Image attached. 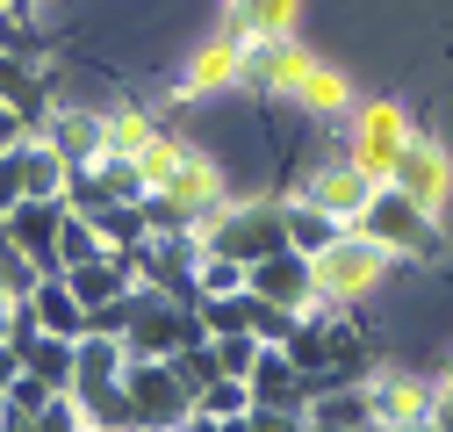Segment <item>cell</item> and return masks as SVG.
I'll list each match as a JSON object with an SVG mask.
<instances>
[{
    "label": "cell",
    "instance_id": "1",
    "mask_svg": "<svg viewBox=\"0 0 453 432\" xmlns=\"http://www.w3.org/2000/svg\"><path fill=\"white\" fill-rule=\"evenodd\" d=\"M374 188H381V181L353 158V144H310L303 174H296V195L317 202V209H331L338 224H360L367 202H374Z\"/></svg>",
    "mask_w": 453,
    "mask_h": 432
},
{
    "label": "cell",
    "instance_id": "2",
    "mask_svg": "<svg viewBox=\"0 0 453 432\" xmlns=\"http://www.w3.org/2000/svg\"><path fill=\"white\" fill-rule=\"evenodd\" d=\"M209 252H231V259H266L288 245V195H245V202H223V216L202 231Z\"/></svg>",
    "mask_w": 453,
    "mask_h": 432
},
{
    "label": "cell",
    "instance_id": "3",
    "mask_svg": "<svg viewBox=\"0 0 453 432\" xmlns=\"http://www.w3.org/2000/svg\"><path fill=\"white\" fill-rule=\"evenodd\" d=\"M353 231H367L374 245H388V252H403V259H439L446 252V238H439V209H425V202H411L403 188H374V202H367V216Z\"/></svg>",
    "mask_w": 453,
    "mask_h": 432
},
{
    "label": "cell",
    "instance_id": "4",
    "mask_svg": "<svg viewBox=\"0 0 453 432\" xmlns=\"http://www.w3.org/2000/svg\"><path fill=\"white\" fill-rule=\"evenodd\" d=\"M209 339V324H202V303H173V296H158L137 282V317H130V353L137 360H173L180 346Z\"/></svg>",
    "mask_w": 453,
    "mask_h": 432
},
{
    "label": "cell",
    "instance_id": "5",
    "mask_svg": "<svg viewBox=\"0 0 453 432\" xmlns=\"http://www.w3.org/2000/svg\"><path fill=\"white\" fill-rule=\"evenodd\" d=\"M123 390H130V411H137L144 432H180V425L195 418V390L173 374V360H137V353H130Z\"/></svg>",
    "mask_w": 453,
    "mask_h": 432
},
{
    "label": "cell",
    "instance_id": "6",
    "mask_svg": "<svg viewBox=\"0 0 453 432\" xmlns=\"http://www.w3.org/2000/svg\"><path fill=\"white\" fill-rule=\"evenodd\" d=\"M388 245H374L367 231H346L331 252H317V296H338V303H367L388 274Z\"/></svg>",
    "mask_w": 453,
    "mask_h": 432
},
{
    "label": "cell",
    "instance_id": "7",
    "mask_svg": "<svg viewBox=\"0 0 453 432\" xmlns=\"http://www.w3.org/2000/svg\"><path fill=\"white\" fill-rule=\"evenodd\" d=\"M231 50H238V87H252V94H296V80L310 66V50L288 29H252Z\"/></svg>",
    "mask_w": 453,
    "mask_h": 432
},
{
    "label": "cell",
    "instance_id": "8",
    "mask_svg": "<svg viewBox=\"0 0 453 432\" xmlns=\"http://www.w3.org/2000/svg\"><path fill=\"white\" fill-rule=\"evenodd\" d=\"M411 116L403 108H388V101H367V108H353V130H346V144H353V158L374 174V181H388L395 174V158L411 151Z\"/></svg>",
    "mask_w": 453,
    "mask_h": 432
},
{
    "label": "cell",
    "instance_id": "9",
    "mask_svg": "<svg viewBox=\"0 0 453 432\" xmlns=\"http://www.w3.org/2000/svg\"><path fill=\"white\" fill-rule=\"evenodd\" d=\"M65 216H73L65 195H22V202L8 209V224H0V231H8V238L43 266V274H58V231H65Z\"/></svg>",
    "mask_w": 453,
    "mask_h": 432
},
{
    "label": "cell",
    "instance_id": "10",
    "mask_svg": "<svg viewBox=\"0 0 453 432\" xmlns=\"http://www.w3.org/2000/svg\"><path fill=\"white\" fill-rule=\"evenodd\" d=\"M367 397H374V425H411V418H432V404H439V382H425V374H411V367H374L367 374Z\"/></svg>",
    "mask_w": 453,
    "mask_h": 432
},
{
    "label": "cell",
    "instance_id": "11",
    "mask_svg": "<svg viewBox=\"0 0 453 432\" xmlns=\"http://www.w3.org/2000/svg\"><path fill=\"white\" fill-rule=\"evenodd\" d=\"M252 296L288 303V310H310V303H317V259L296 252V245H280V252L252 259Z\"/></svg>",
    "mask_w": 453,
    "mask_h": 432
},
{
    "label": "cell",
    "instance_id": "12",
    "mask_svg": "<svg viewBox=\"0 0 453 432\" xmlns=\"http://www.w3.org/2000/svg\"><path fill=\"white\" fill-rule=\"evenodd\" d=\"M310 397H317V382L288 360V346H266L259 367H252V404H266V411H310Z\"/></svg>",
    "mask_w": 453,
    "mask_h": 432
},
{
    "label": "cell",
    "instance_id": "13",
    "mask_svg": "<svg viewBox=\"0 0 453 432\" xmlns=\"http://www.w3.org/2000/svg\"><path fill=\"white\" fill-rule=\"evenodd\" d=\"M388 188H403L411 202L439 209V202H446V151H439L432 137H411V151L395 158V174H388Z\"/></svg>",
    "mask_w": 453,
    "mask_h": 432
},
{
    "label": "cell",
    "instance_id": "14",
    "mask_svg": "<svg viewBox=\"0 0 453 432\" xmlns=\"http://www.w3.org/2000/svg\"><path fill=\"white\" fill-rule=\"evenodd\" d=\"M29 303H36V324H43V332H58V339H87V332H94V317H87V303L73 296L65 274H43Z\"/></svg>",
    "mask_w": 453,
    "mask_h": 432
},
{
    "label": "cell",
    "instance_id": "15",
    "mask_svg": "<svg viewBox=\"0 0 453 432\" xmlns=\"http://www.w3.org/2000/svg\"><path fill=\"white\" fill-rule=\"evenodd\" d=\"M310 418L346 425V432H374V397H367V382H324L310 397Z\"/></svg>",
    "mask_w": 453,
    "mask_h": 432
},
{
    "label": "cell",
    "instance_id": "16",
    "mask_svg": "<svg viewBox=\"0 0 453 432\" xmlns=\"http://www.w3.org/2000/svg\"><path fill=\"white\" fill-rule=\"evenodd\" d=\"M123 367H130V346L123 339H108V332H87L80 339V367H73V390H101V382H123Z\"/></svg>",
    "mask_w": 453,
    "mask_h": 432
},
{
    "label": "cell",
    "instance_id": "17",
    "mask_svg": "<svg viewBox=\"0 0 453 432\" xmlns=\"http://www.w3.org/2000/svg\"><path fill=\"white\" fill-rule=\"evenodd\" d=\"M346 231H353V224H338L331 209H317V202L288 195V245H296V252H310V259H317V252H331Z\"/></svg>",
    "mask_w": 453,
    "mask_h": 432
},
{
    "label": "cell",
    "instance_id": "18",
    "mask_svg": "<svg viewBox=\"0 0 453 432\" xmlns=\"http://www.w3.org/2000/svg\"><path fill=\"white\" fill-rule=\"evenodd\" d=\"M29 374H43L50 390H73V367H80V339H58V332H36V346L22 353Z\"/></svg>",
    "mask_w": 453,
    "mask_h": 432
},
{
    "label": "cell",
    "instance_id": "19",
    "mask_svg": "<svg viewBox=\"0 0 453 432\" xmlns=\"http://www.w3.org/2000/svg\"><path fill=\"white\" fill-rule=\"evenodd\" d=\"M296 108H310V116H346V108H353V94H346V80H338V73H324L317 58L303 66V80H296V94H288Z\"/></svg>",
    "mask_w": 453,
    "mask_h": 432
},
{
    "label": "cell",
    "instance_id": "20",
    "mask_svg": "<svg viewBox=\"0 0 453 432\" xmlns=\"http://www.w3.org/2000/svg\"><path fill=\"white\" fill-rule=\"evenodd\" d=\"M108 252V238L94 231V216H65V231H58V274H65V266H87V259H101Z\"/></svg>",
    "mask_w": 453,
    "mask_h": 432
},
{
    "label": "cell",
    "instance_id": "21",
    "mask_svg": "<svg viewBox=\"0 0 453 432\" xmlns=\"http://www.w3.org/2000/svg\"><path fill=\"white\" fill-rule=\"evenodd\" d=\"M216 87H238V50L231 43H209L188 73V94H216Z\"/></svg>",
    "mask_w": 453,
    "mask_h": 432
},
{
    "label": "cell",
    "instance_id": "22",
    "mask_svg": "<svg viewBox=\"0 0 453 432\" xmlns=\"http://www.w3.org/2000/svg\"><path fill=\"white\" fill-rule=\"evenodd\" d=\"M202 324H209V339L252 332V289H238V296H202Z\"/></svg>",
    "mask_w": 453,
    "mask_h": 432
},
{
    "label": "cell",
    "instance_id": "23",
    "mask_svg": "<svg viewBox=\"0 0 453 432\" xmlns=\"http://www.w3.org/2000/svg\"><path fill=\"white\" fill-rule=\"evenodd\" d=\"M195 411H209V418H245V411H252V382H245V374H216V382L195 397Z\"/></svg>",
    "mask_w": 453,
    "mask_h": 432
},
{
    "label": "cell",
    "instance_id": "24",
    "mask_svg": "<svg viewBox=\"0 0 453 432\" xmlns=\"http://www.w3.org/2000/svg\"><path fill=\"white\" fill-rule=\"evenodd\" d=\"M209 346H216V367H223V374H245V382H252V367H259V353H266L259 332H223V339H209Z\"/></svg>",
    "mask_w": 453,
    "mask_h": 432
},
{
    "label": "cell",
    "instance_id": "25",
    "mask_svg": "<svg viewBox=\"0 0 453 432\" xmlns=\"http://www.w3.org/2000/svg\"><path fill=\"white\" fill-rule=\"evenodd\" d=\"M238 289H252V266L231 252H202V296H238Z\"/></svg>",
    "mask_w": 453,
    "mask_h": 432
},
{
    "label": "cell",
    "instance_id": "26",
    "mask_svg": "<svg viewBox=\"0 0 453 432\" xmlns=\"http://www.w3.org/2000/svg\"><path fill=\"white\" fill-rule=\"evenodd\" d=\"M173 374H180V382H188V390L202 397V390L216 382V374H223V367H216V346H209V339H195V346H180V353H173Z\"/></svg>",
    "mask_w": 453,
    "mask_h": 432
},
{
    "label": "cell",
    "instance_id": "27",
    "mask_svg": "<svg viewBox=\"0 0 453 432\" xmlns=\"http://www.w3.org/2000/svg\"><path fill=\"white\" fill-rule=\"evenodd\" d=\"M303 324V310H288V303H266V296H252V332L266 339V346H288V332Z\"/></svg>",
    "mask_w": 453,
    "mask_h": 432
},
{
    "label": "cell",
    "instance_id": "28",
    "mask_svg": "<svg viewBox=\"0 0 453 432\" xmlns=\"http://www.w3.org/2000/svg\"><path fill=\"white\" fill-rule=\"evenodd\" d=\"M36 432H94V425H87V404L73 390H58V397L36 411Z\"/></svg>",
    "mask_w": 453,
    "mask_h": 432
},
{
    "label": "cell",
    "instance_id": "29",
    "mask_svg": "<svg viewBox=\"0 0 453 432\" xmlns=\"http://www.w3.org/2000/svg\"><path fill=\"white\" fill-rule=\"evenodd\" d=\"M50 397H58V390H50L43 374H29V367H22V374H15V390H8V411H29V418H36Z\"/></svg>",
    "mask_w": 453,
    "mask_h": 432
},
{
    "label": "cell",
    "instance_id": "30",
    "mask_svg": "<svg viewBox=\"0 0 453 432\" xmlns=\"http://www.w3.org/2000/svg\"><path fill=\"white\" fill-rule=\"evenodd\" d=\"M130 317H137V289H130V296H116V303H101V310H94V332L130 339Z\"/></svg>",
    "mask_w": 453,
    "mask_h": 432
},
{
    "label": "cell",
    "instance_id": "31",
    "mask_svg": "<svg viewBox=\"0 0 453 432\" xmlns=\"http://www.w3.org/2000/svg\"><path fill=\"white\" fill-rule=\"evenodd\" d=\"M245 425H252V432H303V425H310V411H266V404H252V411H245Z\"/></svg>",
    "mask_w": 453,
    "mask_h": 432
},
{
    "label": "cell",
    "instance_id": "32",
    "mask_svg": "<svg viewBox=\"0 0 453 432\" xmlns=\"http://www.w3.org/2000/svg\"><path fill=\"white\" fill-rule=\"evenodd\" d=\"M22 137H29V116H22L15 101H0V158H8V151H15Z\"/></svg>",
    "mask_w": 453,
    "mask_h": 432
},
{
    "label": "cell",
    "instance_id": "33",
    "mask_svg": "<svg viewBox=\"0 0 453 432\" xmlns=\"http://www.w3.org/2000/svg\"><path fill=\"white\" fill-rule=\"evenodd\" d=\"M0 50H22V15L0 0Z\"/></svg>",
    "mask_w": 453,
    "mask_h": 432
},
{
    "label": "cell",
    "instance_id": "34",
    "mask_svg": "<svg viewBox=\"0 0 453 432\" xmlns=\"http://www.w3.org/2000/svg\"><path fill=\"white\" fill-rule=\"evenodd\" d=\"M15 374H22V353H15V346H0V397L15 390Z\"/></svg>",
    "mask_w": 453,
    "mask_h": 432
},
{
    "label": "cell",
    "instance_id": "35",
    "mask_svg": "<svg viewBox=\"0 0 453 432\" xmlns=\"http://www.w3.org/2000/svg\"><path fill=\"white\" fill-rule=\"evenodd\" d=\"M432 418H439V432H453V374L439 382V404H432Z\"/></svg>",
    "mask_w": 453,
    "mask_h": 432
},
{
    "label": "cell",
    "instance_id": "36",
    "mask_svg": "<svg viewBox=\"0 0 453 432\" xmlns=\"http://www.w3.org/2000/svg\"><path fill=\"white\" fill-rule=\"evenodd\" d=\"M0 432H36V418L29 411H0Z\"/></svg>",
    "mask_w": 453,
    "mask_h": 432
},
{
    "label": "cell",
    "instance_id": "37",
    "mask_svg": "<svg viewBox=\"0 0 453 432\" xmlns=\"http://www.w3.org/2000/svg\"><path fill=\"white\" fill-rule=\"evenodd\" d=\"M180 432H223V418H209V411H195V418H188Z\"/></svg>",
    "mask_w": 453,
    "mask_h": 432
},
{
    "label": "cell",
    "instance_id": "38",
    "mask_svg": "<svg viewBox=\"0 0 453 432\" xmlns=\"http://www.w3.org/2000/svg\"><path fill=\"white\" fill-rule=\"evenodd\" d=\"M395 432H439V418H411V425H395Z\"/></svg>",
    "mask_w": 453,
    "mask_h": 432
},
{
    "label": "cell",
    "instance_id": "39",
    "mask_svg": "<svg viewBox=\"0 0 453 432\" xmlns=\"http://www.w3.org/2000/svg\"><path fill=\"white\" fill-rule=\"evenodd\" d=\"M8 8H15V15H22V22H29V15H36V8H43V0H8Z\"/></svg>",
    "mask_w": 453,
    "mask_h": 432
},
{
    "label": "cell",
    "instance_id": "40",
    "mask_svg": "<svg viewBox=\"0 0 453 432\" xmlns=\"http://www.w3.org/2000/svg\"><path fill=\"white\" fill-rule=\"evenodd\" d=\"M303 432H346V425H324V418H310V425H303Z\"/></svg>",
    "mask_w": 453,
    "mask_h": 432
},
{
    "label": "cell",
    "instance_id": "41",
    "mask_svg": "<svg viewBox=\"0 0 453 432\" xmlns=\"http://www.w3.org/2000/svg\"><path fill=\"white\" fill-rule=\"evenodd\" d=\"M94 432H144V425H94Z\"/></svg>",
    "mask_w": 453,
    "mask_h": 432
},
{
    "label": "cell",
    "instance_id": "42",
    "mask_svg": "<svg viewBox=\"0 0 453 432\" xmlns=\"http://www.w3.org/2000/svg\"><path fill=\"white\" fill-rule=\"evenodd\" d=\"M0 411H8V397H0Z\"/></svg>",
    "mask_w": 453,
    "mask_h": 432
},
{
    "label": "cell",
    "instance_id": "43",
    "mask_svg": "<svg viewBox=\"0 0 453 432\" xmlns=\"http://www.w3.org/2000/svg\"><path fill=\"white\" fill-rule=\"evenodd\" d=\"M374 432H388V425H374Z\"/></svg>",
    "mask_w": 453,
    "mask_h": 432
}]
</instances>
